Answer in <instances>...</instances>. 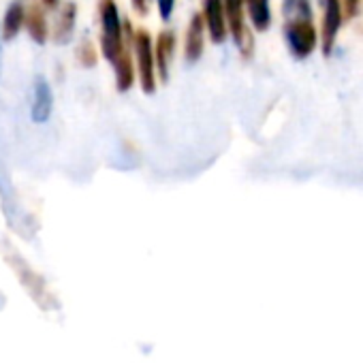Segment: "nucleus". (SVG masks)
<instances>
[{"label": "nucleus", "mask_w": 363, "mask_h": 363, "mask_svg": "<svg viewBox=\"0 0 363 363\" xmlns=\"http://www.w3.org/2000/svg\"><path fill=\"white\" fill-rule=\"evenodd\" d=\"M284 39L295 58H308L316 45L318 35L312 22V9L308 0H282Z\"/></svg>", "instance_id": "nucleus-1"}, {"label": "nucleus", "mask_w": 363, "mask_h": 363, "mask_svg": "<svg viewBox=\"0 0 363 363\" xmlns=\"http://www.w3.org/2000/svg\"><path fill=\"white\" fill-rule=\"evenodd\" d=\"M99 24H101V52L105 60L113 62L126 43L133 41V28L120 18L116 0H99Z\"/></svg>", "instance_id": "nucleus-2"}, {"label": "nucleus", "mask_w": 363, "mask_h": 363, "mask_svg": "<svg viewBox=\"0 0 363 363\" xmlns=\"http://www.w3.org/2000/svg\"><path fill=\"white\" fill-rule=\"evenodd\" d=\"M133 54H135V77H139V86L145 94L156 92L158 75L154 60V41L147 30L133 33Z\"/></svg>", "instance_id": "nucleus-3"}, {"label": "nucleus", "mask_w": 363, "mask_h": 363, "mask_svg": "<svg viewBox=\"0 0 363 363\" xmlns=\"http://www.w3.org/2000/svg\"><path fill=\"white\" fill-rule=\"evenodd\" d=\"M225 3V16L229 33L233 35L240 52L244 56H250L252 52V37L246 26V0H223Z\"/></svg>", "instance_id": "nucleus-4"}, {"label": "nucleus", "mask_w": 363, "mask_h": 363, "mask_svg": "<svg viewBox=\"0 0 363 363\" xmlns=\"http://www.w3.org/2000/svg\"><path fill=\"white\" fill-rule=\"evenodd\" d=\"M201 18H203V24H206L212 41L223 43L229 33L223 0H201Z\"/></svg>", "instance_id": "nucleus-5"}, {"label": "nucleus", "mask_w": 363, "mask_h": 363, "mask_svg": "<svg viewBox=\"0 0 363 363\" xmlns=\"http://www.w3.org/2000/svg\"><path fill=\"white\" fill-rule=\"evenodd\" d=\"M342 0H325V18H323V33H320V43L323 52L331 54L335 45V37L342 26Z\"/></svg>", "instance_id": "nucleus-6"}, {"label": "nucleus", "mask_w": 363, "mask_h": 363, "mask_svg": "<svg viewBox=\"0 0 363 363\" xmlns=\"http://www.w3.org/2000/svg\"><path fill=\"white\" fill-rule=\"evenodd\" d=\"M206 48V24L201 13H195L186 26V37H184V58L186 62L195 65L203 56Z\"/></svg>", "instance_id": "nucleus-7"}, {"label": "nucleus", "mask_w": 363, "mask_h": 363, "mask_svg": "<svg viewBox=\"0 0 363 363\" xmlns=\"http://www.w3.org/2000/svg\"><path fill=\"white\" fill-rule=\"evenodd\" d=\"M175 33L173 30H162L156 37V45H154V60H156V75L167 82L169 79V67L175 54Z\"/></svg>", "instance_id": "nucleus-8"}, {"label": "nucleus", "mask_w": 363, "mask_h": 363, "mask_svg": "<svg viewBox=\"0 0 363 363\" xmlns=\"http://www.w3.org/2000/svg\"><path fill=\"white\" fill-rule=\"evenodd\" d=\"M75 24H77V5H75V3H65V5L58 9L56 22H54L52 39H54L58 45L69 43L71 37H73V33H75Z\"/></svg>", "instance_id": "nucleus-9"}, {"label": "nucleus", "mask_w": 363, "mask_h": 363, "mask_svg": "<svg viewBox=\"0 0 363 363\" xmlns=\"http://www.w3.org/2000/svg\"><path fill=\"white\" fill-rule=\"evenodd\" d=\"M52 109H54L52 88L45 77H37L35 79V96H33V120L39 124L48 122L52 116Z\"/></svg>", "instance_id": "nucleus-10"}, {"label": "nucleus", "mask_w": 363, "mask_h": 363, "mask_svg": "<svg viewBox=\"0 0 363 363\" xmlns=\"http://www.w3.org/2000/svg\"><path fill=\"white\" fill-rule=\"evenodd\" d=\"M130 43H126V48L120 52V56L111 62L113 73H116V88H118V92H128L133 88V84H135V65H133Z\"/></svg>", "instance_id": "nucleus-11"}, {"label": "nucleus", "mask_w": 363, "mask_h": 363, "mask_svg": "<svg viewBox=\"0 0 363 363\" xmlns=\"http://www.w3.org/2000/svg\"><path fill=\"white\" fill-rule=\"evenodd\" d=\"M24 26L30 35V39L39 45H43L48 39H50V28H48V16H45V9L43 5H30L26 9V20H24Z\"/></svg>", "instance_id": "nucleus-12"}, {"label": "nucleus", "mask_w": 363, "mask_h": 363, "mask_svg": "<svg viewBox=\"0 0 363 363\" xmlns=\"http://www.w3.org/2000/svg\"><path fill=\"white\" fill-rule=\"evenodd\" d=\"M24 20H26V9L22 3H11L5 11L3 18V39L11 41L20 35V30L24 28Z\"/></svg>", "instance_id": "nucleus-13"}, {"label": "nucleus", "mask_w": 363, "mask_h": 363, "mask_svg": "<svg viewBox=\"0 0 363 363\" xmlns=\"http://www.w3.org/2000/svg\"><path fill=\"white\" fill-rule=\"evenodd\" d=\"M246 9H248V16H250L252 26L259 33H265L272 26L269 0H246Z\"/></svg>", "instance_id": "nucleus-14"}, {"label": "nucleus", "mask_w": 363, "mask_h": 363, "mask_svg": "<svg viewBox=\"0 0 363 363\" xmlns=\"http://www.w3.org/2000/svg\"><path fill=\"white\" fill-rule=\"evenodd\" d=\"M75 56H77V62H79L84 69H92V67H96V62H99L96 45H94L90 39H82V41H79Z\"/></svg>", "instance_id": "nucleus-15"}, {"label": "nucleus", "mask_w": 363, "mask_h": 363, "mask_svg": "<svg viewBox=\"0 0 363 363\" xmlns=\"http://www.w3.org/2000/svg\"><path fill=\"white\" fill-rule=\"evenodd\" d=\"M359 11H361V0H342V16L346 20L357 18Z\"/></svg>", "instance_id": "nucleus-16"}, {"label": "nucleus", "mask_w": 363, "mask_h": 363, "mask_svg": "<svg viewBox=\"0 0 363 363\" xmlns=\"http://www.w3.org/2000/svg\"><path fill=\"white\" fill-rule=\"evenodd\" d=\"M156 7H158L160 18L167 22L173 16V11H175V0H156Z\"/></svg>", "instance_id": "nucleus-17"}, {"label": "nucleus", "mask_w": 363, "mask_h": 363, "mask_svg": "<svg viewBox=\"0 0 363 363\" xmlns=\"http://www.w3.org/2000/svg\"><path fill=\"white\" fill-rule=\"evenodd\" d=\"M130 5H133V11L141 18H145L150 11V0H130Z\"/></svg>", "instance_id": "nucleus-18"}, {"label": "nucleus", "mask_w": 363, "mask_h": 363, "mask_svg": "<svg viewBox=\"0 0 363 363\" xmlns=\"http://www.w3.org/2000/svg\"><path fill=\"white\" fill-rule=\"evenodd\" d=\"M43 3V7H48V9H56L58 5H60V0H41Z\"/></svg>", "instance_id": "nucleus-19"}]
</instances>
